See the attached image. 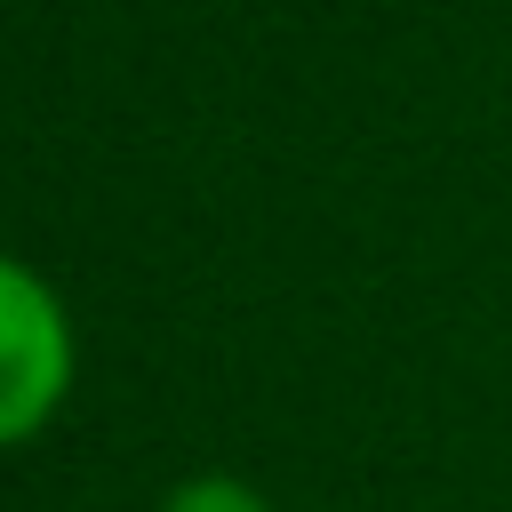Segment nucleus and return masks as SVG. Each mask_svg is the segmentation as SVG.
Segmentation results:
<instances>
[{"label":"nucleus","mask_w":512,"mask_h":512,"mask_svg":"<svg viewBox=\"0 0 512 512\" xmlns=\"http://www.w3.org/2000/svg\"><path fill=\"white\" fill-rule=\"evenodd\" d=\"M72 384H80V320L64 288L32 256L0 248V456L32 448L72 408Z\"/></svg>","instance_id":"nucleus-1"},{"label":"nucleus","mask_w":512,"mask_h":512,"mask_svg":"<svg viewBox=\"0 0 512 512\" xmlns=\"http://www.w3.org/2000/svg\"><path fill=\"white\" fill-rule=\"evenodd\" d=\"M152 512H272V496L240 472H184V480L160 488Z\"/></svg>","instance_id":"nucleus-2"}]
</instances>
